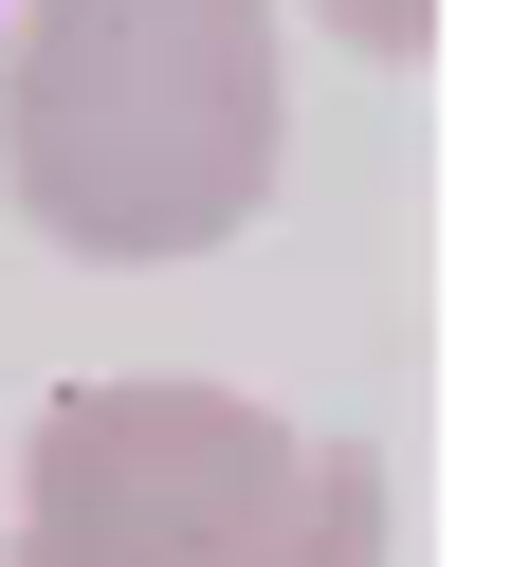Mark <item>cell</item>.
<instances>
[{"instance_id":"1","label":"cell","mask_w":530,"mask_h":567,"mask_svg":"<svg viewBox=\"0 0 530 567\" xmlns=\"http://www.w3.org/2000/svg\"><path fill=\"white\" fill-rule=\"evenodd\" d=\"M0 202L92 275L220 257L274 202V0H38L0 55Z\"/></svg>"},{"instance_id":"2","label":"cell","mask_w":530,"mask_h":567,"mask_svg":"<svg viewBox=\"0 0 530 567\" xmlns=\"http://www.w3.org/2000/svg\"><path fill=\"white\" fill-rule=\"evenodd\" d=\"M19 567H384V457L257 384L111 367L19 457Z\"/></svg>"},{"instance_id":"3","label":"cell","mask_w":530,"mask_h":567,"mask_svg":"<svg viewBox=\"0 0 530 567\" xmlns=\"http://www.w3.org/2000/svg\"><path fill=\"white\" fill-rule=\"evenodd\" d=\"M293 19H311V38H347V55H384V74L439 38V0H293Z\"/></svg>"}]
</instances>
